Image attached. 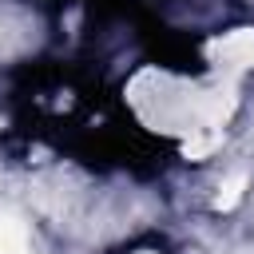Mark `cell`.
Wrapping results in <instances>:
<instances>
[{
	"label": "cell",
	"mask_w": 254,
	"mask_h": 254,
	"mask_svg": "<svg viewBox=\"0 0 254 254\" xmlns=\"http://www.w3.org/2000/svg\"><path fill=\"white\" fill-rule=\"evenodd\" d=\"M210 56H218L222 64H234V67L254 64V32L242 28V32H230V36L214 40V44H210Z\"/></svg>",
	"instance_id": "cell-1"
},
{
	"label": "cell",
	"mask_w": 254,
	"mask_h": 254,
	"mask_svg": "<svg viewBox=\"0 0 254 254\" xmlns=\"http://www.w3.org/2000/svg\"><path fill=\"white\" fill-rule=\"evenodd\" d=\"M0 254H32L28 230L12 214H0Z\"/></svg>",
	"instance_id": "cell-2"
},
{
	"label": "cell",
	"mask_w": 254,
	"mask_h": 254,
	"mask_svg": "<svg viewBox=\"0 0 254 254\" xmlns=\"http://www.w3.org/2000/svg\"><path fill=\"white\" fill-rule=\"evenodd\" d=\"M242 187H246V175H234V179L226 183V194H218V206H234V202L242 198Z\"/></svg>",
	"instance_id": "cell-3"
},
{
	"label": "cell",
	"mask_w": 254,
	"mask_h": 254,
	"mask_svg": "<svg viewBox=\"0 0 254 254\" xmlns=\"http://www.w3.org/2000/svg\"><path fill=\"white\" fill-rule=\"evenodd\" d=\"M139 254H155V250H139Z\"/></svg>",
	"instance_id": "cell-4"
}]
</instances>
